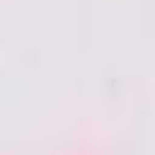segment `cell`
<instances>
[]
</instances>
